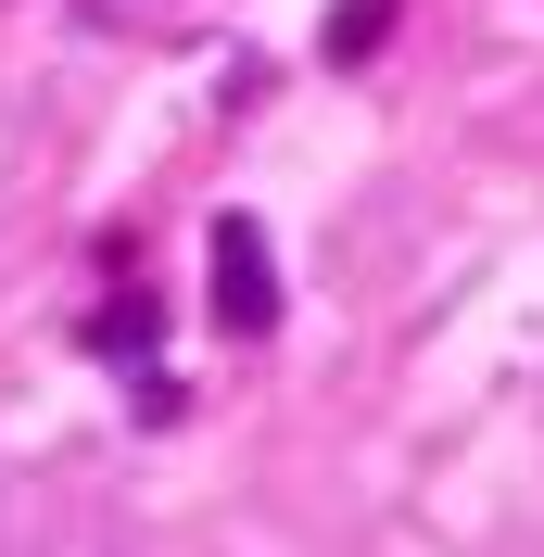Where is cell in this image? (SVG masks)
<instances>
[{"mask_svg": "<svg viewBox=\"0 0 544 557\" xmlns=\"http://www.w3.org/2000/svg\"><path fill=\"white\" fill-rule=\"evenodd\" d=\"M267 317H279V253H267V228H254V215H215V330L254 343Z\"/></svg>", "mask_w": 544, "mask_h": 557, "instance_id": "6da1fadb", "label": "cell"}, {"mask_svg": "<svg viewBox=\"0 0 544 557\" xmlns=\"http://www.w3.org/2000/svg\"><path fill=\"white\" fill-rule=\"evenodd\" d=\"M152 343V305H102V355H139Z\"/></svg>", "mask_w": 544, "mask_h": 557, "instance_id": "7a4b0ae2", "label": "cell"}]
</instances>
